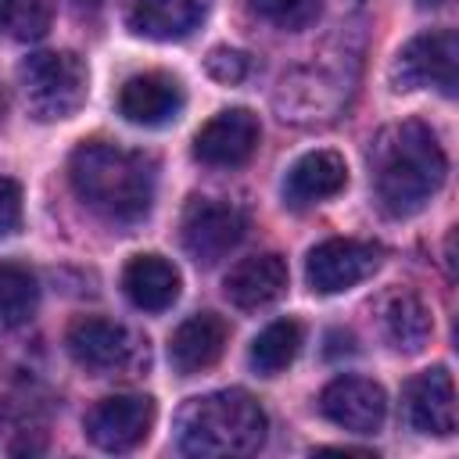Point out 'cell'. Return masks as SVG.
<instances>
[{
  "mask_svg": "<svg viewBox=\"0 0 459 459\" xmlns=\"http://www.w3.org/2000/svg\"><path fill=\"white\" fill-rule=\"evenodd\" d=\"M4 111H7V100H4V90H0V122H4Z\"/></svg>",
  "mask_w": 459,
  "mask_h": 459,
  "instance_id": "cell-29",
  "label": "cell"
},
{
  "mask_svg": "<svg viewBox=\"0 0 459 459\" xmlns=\"http://www.w3.org/2000/svg\"><path fill=\"white\" fill-rule=\"evenodd\" d=\"M126 22L136 36L169 43V39H183L197 29L201 4L197 0H129Z\"/></svg>",
  "mask_w": 459,
  "mask_h": 459,
  "instance_id": "cell-19",
  "label": "cell"
},
{
  "mask_svg": "<svg viewBox=\"0 0 459 459\" xmlns=\"http://www.w3.org/2000/svg\"><path fill=\"white\" fill-rule=\"evenodd\" d=\"M244 230H247V215L237 204L215 197H194L179 222L183 247L197 265H215L226 251H233L244 240Z\"/></svg>",
  "mask_w": 459,
  "mask_h": 459,
  "instance_id": "cell-6",
  "label": "cell"
},
{
  "mask_svg": "<svg viewBox=\"0 0 459 459\" xmlns=\"http://www.w3.org/2000/svg\"><path fill=\"white\" fill-rule=\"evenodd\" d=\"M36 305H39L36 273L22 262H0V323L22 326L36 316Z\"/></svg>",
  "mask_w": 459,
  "mask_h": 459,
  "instance_id": "cell-22",
  "label": "cell"
},
{
  "mask_svg": "<svg viewBox=\"0 0 459 459\" xmlns=\"http://www.w3.org/2000/svg\"><path fill=\"white\" fill-rule=\"evenodd\" d=\"M273 104L283 122L323 126V122H333L337 111L344 108V86H341V79H333L319 68H298L280 79Z\"/></svg>",
  "mask_w": 459,
  "mask_h": 459,
  "instance_id": "cell-10",
  "label": "cell"
},
{
  "mask_svg": "<svg viewBox=\"0 0 459 459\" xmlns=\"http://www.w3.org/2000/svg\"><path fill=\"white\" fill-rule=\"evenodd\" d=\"M445 172L448 158L434 129L420 118L387 126L369 147V176L377 201L394 219L416 215L441 190Z\"/></svg>",
  "mask_w": 459,
  "mask_h": 459,
  "instance_id": "cell-1",
  "label": "cell"
},
{
  "mask_svg": "<svg viewBox=\"0 0 459 459\" xmlns=\"http://www.w3.org/2000/svg\"><path fill=\"white\" fill-rule=\"evenodd\" d=\"M126 298L143 312H165L179 298V269L161 255H136L122 273Z\"/></svg>",
  "mask_w": 459,
  "mask_h": 459,
  "instance_id": "cell-18",
  "label": "cell"
},
{
  "mask_svg": "<svg viewBox=\"0 0 459 459\" xmlns=\"http://www.w3.org/2000/svg\"><path fill=\"white\" fill-rule=\"evenodd\" d=\"M319 7L323 0H251V11L276 29H305Z\"/></svg>",
  "mask_w": 459,
  "mask_h": 459,
  "instance_id": "cell-24",
  "label": "cell"
},
{
  "mask_svg": "<svg viewBox=\"0 0 459 459\" xmlns=\"http://www.w3.org/2000/svg\"><path fill=\"white\" fill-rule=\"evenodd\" d=\"M54 22V0H7V29L14 39H43Z\"/></svg>",
  "mask_w": 459,
  "mask_h": 459,
  "instance_id": "cell-23",
  "label": "cell"
},
{
  "mask_svg": "<svg viewBox=\"0 0 459 459\" xmlns=\"http://www.w3.org/2000/svg\"><path fill=\"white\" fill-rule=\"evenodd\" d=\"M319 412L351 434H373L387 416V394L369 377H337L323 387Z\"/></svg>",
  "mask_w": 459,
  "mask_h": 459,
  "instance_id": "cell-12",
  "label": "cell"
},
{
  "mask_svg": "<svg viewBox=\"0 0 459 459\" xmlns=\"http://www.w3.org/2000/svg\"><path fill=\"white\" fill-rule=\"evenodd\" d=\"M380 265V247L355 237H330L308 251L305 280L316 294H341L373 276Z\"/></svg>",
  "mask_w": 459,
  "mask_h": 459,
  "instance_id": "cell-7",
  "label": "cell"
},
{
  "mask_svg": "<svg viewBox=\"0 0 459 459\" xmlns=\"http://www.w3.org/2000/svg\"><path fill=\"white\" fill-rule=\"evenodd\" d=\"M258 136H262V126L247 108H226L197 129L194 158L212 169H233L258 151Z\"/></svg>",
  "mask_w": 459,
  "mask_h": 459,
  "instance_id": "cell-11",
  "label": "cell"
},
{
  "mask_svg": "<svg viewBox=\"0 0 459 459\" xmlns=\"http://www.w3.org/2000/svg\"><path fill=\"white\" fill-rule=\"evenodd\" d=\"M18 226H22V186L0 176V240L18 233Z\"/></svg>",
  "mask_w": 459,
  "mask_h": 459,
  "instance_id": "cell-26",
  "label": "cell"
},
{
  "mask_svg": "<svg viewBox=\"0 0 459 459\" xmlns=\"http://www.w3.org/2000/svg\"><path fill=\"white\" fill-rule=\"evenodd\" d=\"M298 351H301V323L276 319L251 341V366L262 377H276L298 359Z\"/></svg>",
  "mask_w": 459,
  "mask_h": 459,
  "instance_id": "cell-21",
  "label": "cell"
},
{
  "mask_svg": "<svg viewBox=\"0 0 459 459\" xmlns=\"http://www.w3.org/2000/svg\"><path fill=\"white\" fill-rule=\"evenodd\" d=\"M86 65L72 50H39L18 65V86L36 122L72 118L86 100Z\"/></svg>",
  "mask_w": 459,
  "mask_h": 459,
  "instance_id": "cell-4",
  "label": "cell"
},
{
  "mask_svg": "<svg viewBox=\"0 0 459 459\" xmlns=\"http://www.w3.org/2000/svg\"><path fill=\"white\" fill-rule=\"evenodd\" d=\"M0 29H7V0H0Z\"/></svg>",
  "mask_w": 459,
  "mask_h": 459,
  "instance_id": "cell-28",
  "label": "cell"
},
{
  "mask_svg": "<svg viewBox=\"0 0 459 459\" xmlns=\"http://www.w3.org/2000/svg\"><path fill=\"white\" fill-rule=\"evenodd\" d=\"M183 104H186L183 82L169 72H140V75L126 79L118 90L122 118H129L133 126H147V129L176 122Z\"/></svg>",
  "mask_w": 459,
  "mask_h": 459,
  "instance_id": "cell-13",
  "label": "cell"
},
{
  "mask_svg": "<svg viewBox=\"0 0 459 459\" xmlns=\"http://www.w3.org/2000/svg\"><path fill=\"white\" fill-rule=\"evenodd\" d=\"M405 420L420 434L448 437L455 430V384L445 366L423 369L405 384Z\"/></svg>",
  "mask_w": 459,
  "mask_h": 459,
  "instance_id": "cell-14",
  "label": "cell"
},
{
  "mask_svg": "<svg viewBox=\"0 0 459 459\" xmlns=\"http://www.w3.org/2000/svg\"><path fill=\"white\" fill-rule=\"evenodd\" d=\"M65 344H68V355L97 373V377H108V373H118V369H129L140 355L136 348V337L122 326V323H111V319H97V316H82L68 326L65 333Z\"/></svg>",
  "mask_w": 459,
  "mask_h": 459,
  "instance_id": "cell-9",
  "label": "cell"
},
{
  "mask_svg": "<svg viewBox=\"0 0 459 459\" xmlns=\"http://www.w3.org/2000/svg\"><path fill=\"white\" fill-rule=\"evenodd\" d=\"M416 4H420V7H423V11H427V7H445V4H448V0H416Z\"/></svg>",
  "mask_w": 459,
  "mask_h": 459,
  "instance_id": "cell-27",
  "label": "cell"
},
{
  "mask_svg": "<svg viewBox=\"0 0 459 459\" xmlns=\"http://www.w3.org/2000/svg\"><path fill=\"white\" fill-rule=\"evenodd\" d=\"M455 68H459V39L452 29H437L409 39L398 50L391 65V82L394 90L437 86L445 97H455Z\"/></svg>",
  "mask_w": 459,
  "mask_h": 459,
  "instance_id": "cell-5",
  "label": "cell"
},
{
  "mask_svg": "<svg viewBox=\"0 0 459 459\" xmlns=\"http://www.w3.org/2000/svg\"><path fill=\"white\" fill-rule=\"evenodd\" d=\"M348 186V165L337 151H308L301 154L287 179H283V197L287 204L294 208H305V204H319L333 194H341Z\"/></svg>",
  "mask_w": 459,
  "mask_h": 459,
  "instance_id": "cell-17",
  "label": "cell"
},
{
  "mask_svg": "<svg viewBox=\"0 0 459 459\" xmlns=\"http://www.w3.org/2000/svg\"><path fill=\"white\" fill-rule=\"evenodd\" d=\"M86 437L100 452H133L147 441L154 427V398L147 394H111L86 412Z\"/></svg>",
  "mask_w": 459,
  "mask_h": 459,
  "instance_id": "cell-8",
  "label": "cell"
},
{
  "mask_svg": "<svg viewBox=\"0 0 459 459\" xmlns=\"http://www.w3.org/2000/svg\"><path fill=\"white\" fill-rule=\"evenodd\" d=\"M204 72H208L215 82L233 86V82L247 79L251 57H247L244 50H233V47H215V50H208V57H204Z\"/></svg>",
  "mask_w": 459,
  "mask_h": 459,
  "instance_id": "cell-25",
  "label": "cell"
},
{
  "mask_svg": "<svg viewBox=\"0 0 459 459\" xmlns=\"http://www.w3.org/2000/svg\"><path fill=\"white\" fill-rule=\"evenodd\" d=\"M287 280H290V273H287V262L280 255H255V258L237 262L226 273L222 287H226V298L240 312H258V308L283 298Z\"/></svg>",
  "mask_w": 459,
  "mask_h": 459,
  "instance_id": "cell-16",
  "label": "cell"
},
{
  "mask_svg": "<svg viewBox=\"0 0 459 459\" xmlns=\"http://www.w3.org/2000/svg\"><path fill=\"white\" fill-rule=\"evenodd\" d=\"M380 323H384V337L391 341L394 351H420L427 341H430V312L427 305L412 294V290H394L384 298V308H380Z\"/></svg>",
  "mask_w": 459,
  "mask_h": 459,
  "instance_id": "cell-20",
  "label": "cell"
},
{
  "mask_svg": "<svg viewBox=\"0 0 459 459\" xmlns=\"http://www.w3.org/2000/svg\"><path fill=\"white\" fill-rule=\"evenodd\" d=\"M226 341H230L226 319L215 316V312H197V316H190L186 323L176 326V333L169 341V359H172L176 373L194 377L201 369H212L222 359Z\"/></svg>",
  "mask_w": 459,
  "mask_h": 459,
  "instance_id": "cell-15",
  "label": "cell"
},
{
  "mask_svg": "<svg viewBox=\"0 0 459 459\" xmlns=\"http://www.w3.org/2000/svg\"><path fill=\"white\" fill-rule=\"evenodd\" d=\"M262 405L240 391H212L190 398L176 416V445L186 455H251L265 441Z\"/></svg>",
  "mask_w": 459,
  "mask_h": 459,
  "instance_id": "cell-3",
  "label": "cell"
},
{
  "mask_svg": "<svg viewBox=\"0 0 459 459\" xmlns=\"http://www.w3.org/2000/svg\"><path fill=\"white\" fill-rule=\"evenodd\" d=\"M68 179L75 197L115 226L140 222L154 204L158 165L143 151H129L118 143H82L68 158Z\"/></svg>",
  "mask_w": 459,
  "mask_h": 459,
  "instance_id": "cell-2",
  "label": "cell"
}]
</instances>
